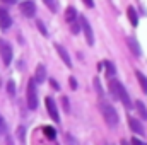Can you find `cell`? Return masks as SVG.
Listing matches in <instances>:
<instances>
[{"mask_svg":"<svg viewBox=\"0 0 147 145\" xmlns=\"http://www.w3.org/2000/svg\"><path fill=\"white\" fill-rule=\"evenodd\" d=\"M75 17H77V10L74 7H67V10H65V21L72 22V21H75Z\"/></svg>","mask_w":147,"mask_h":145,"instance_id":"15","label":"cell"},{"mask_svg":"<svg viewBox=\"0 0 147 145\" xmlns=\"http://www.w3.org/2000/svg\"><path fill=\"white\" fill-rule=\"evenodd\" d=\"M3 2H7V3H16V0H3Z\"/></svg>","mask_w":147,"mask_h":145,"instance_id":"32","label":"cell"},{"mask_svg":"<svg viewBox=\"0 0 147 145\" xmlns=\"http://www.w3.org/2000/svg\"><path fill=\"white\" fill-rule=\"evenodd\" d=\"M45 80H46V67L39 63L36 67V72H34V82L36 84H43Z\"/></svg>","mask_w":147,"mask_h":145,"instance_id":"11","label":"cell"},{"mask_svg":"<svg viewBox=\"0 0 147 145\" xmlns=\"http://www.w3.org/2000/svg\"><path fill=\"white\" fill-rule=\"evenodd\" d=\"M128 126L132 128V132H135L139 135H144V126L137 118H128Z\"/></svg>","mask_w":147,"mask_h":145,"instance_id":"12","label":"cell"},{"mask_svg":"<svg viewBox=\"0 0 147 145\" xmlns=\"http://www.w3.org/2000/svg\"><path fill=\"white\" fill-rule=\"evenodd\" d=\"M5 132V121H3V118L0 116V133H3Z\"/></svg>","mask_w":147,"mask_h":145,"instance_id":"27","label":"cell"},{"mask_svg":"<svg viewBox=\"0 0 147 145\" xmlns=\"http://www.w3.org/2000/svg\"><path fill=\"white\" fill-rule=\"evenodd\" d=\"M80 29L84 31V36H86L87 44H89V46H92V44H94V33H92V28H91L89 21H87L84 15L80 17Z\"/></svg>","mask_w":147,"mask_h":145,"instance_id":"4","label":"cell"},{"mask_svg":"<svg viewBox=\"0 0 147 145\" xmlns=\"http://www.w3.org/2000/svg\"><path fill=\"white\" fill-rule=\"evenodd\" d=\"M55 50H57L58 56L62 58V62L65 63V67H67V68H72V60H70V56H69L67 50H65L63 46H60V44H55Z\"/></svg>","mask_w":147,"mask_h":145,"instance_id":"9","label":"cell"},{"mask_svg":"<svg viewBox=\"0 0 147 145\" xmlns=\"http://www.w3.org/2000/svg\"><path fill=\"white\" fill-rule=\"evenodd\" d=\"M110 92H111V96H113L115 99L121 101V103H123V106H125L127 109H132V101H130V96H128V92H127L125 85H123L120 80H116V79L110 80Z\"/></svg>","mask_w":147,"mask_h":145,"instance_id":"2","label":"cell"},{"mask_svg":"<svg viewBox=\"0 0 147 145\" xmlns=\"http://www.w3.org/2000/svg\"><path fill=\"white\" fill-rule=\"evenodd\" d=\"M121 145H132V144H128V140H125V138H123V140H121Z\"/></svg>","mask_w":147,"mask_h":145,"instance_id":"31","label":"cell"},{"mask_svg":"<svg viewBox=\"0 0 147 145\" xmlns=\"http://www.w3.org/2000/svg\"><path fill=\"white\" fill-rule=\"evenodd\" d=\"M103 68L106 70V75H108V77H113V75L116 73V68H115V65H113L111 62H108V60H106V62H103Z\"/></svg>","mask_w":147,"mask_h":145,"instance_id":"16","label":"cell"},{"mask_svg":"<svg viewBox=\"0 0 147 145\" xmlns=\"http://www.w3.org/2000/svg\"><path fill=\"white\" fill-rule=\"evenodd\" d=\"M36 26H38V29H39V33H41L43 36H46V34H48V31H46V28L43 26V22H41V21H38Z\"/></svg>","mask_w":147,"mask_h":145,"instance_id":"24","label":"cell"},{"mask_svg":"<svg viewBox=\"0 0 147 145\" xmlns=\"http://www.w3.org/2000/svg\"><path fill=\"white\" fill-rule=\"evenodd\" d=\"M99 111H101V114H103V118H105V121H106L108 126L115 128V126L118 125V121H120L118 113L115 111V108L111 106V103L105 97V96L99 97Z\"/></svg>","mask_w":147,"mask_h":145,"instance_id":"1","label":"cell"},{"mask_svg":"<svg viewBox=\"0 0 147 145\" xmlns=\"http://www.w3.org/2000/svg\"><path fill=\"white\" fill-rule=\"evenodd\" d=\"M127 15H128V21H130V24L135 28V26L139 24V15H137V10H135L134 7H128V9H127Z\"/></svg>","mask_w":147,"mask_h":145,"instance_id":"13","label":"cell"},{"mask_svg":"<svg viewBox=\"0 0 147 145\" xmlns=\"http://www.w3.org/2000/svg\"><path fill=\"white\" fill-rule=\"evenodd\" d=\"M82 2H84L89 9H92V7H94V0H82Z\"/></svg>","mask_w":147,"mask_h":145,"instance_id":"28","label":"cell"},{"mask_svg":"<svg viewBox=\"0 0 147 145\" xmlns=\"http://www.w3.org/2000/svg\"><path fill=\"white\" fill-rule=\"evenodd\" d=\"M7 92H9L10 97L16 94V84H14V80H9V82H7Z\"/></svg>","mask_w":147,"mask_h":145,"instance_id":"19","label":"cell"},{"mask_svg":"<svg viewBox=\"0 0 147 145\" xmlns=\"http://www.w3.org/2000/svg\"><path fill=\"white\" fill-rule=\"evenodd\" d=\"M127 44H128V48H130V51L134 53V56H140L142 55V50H140V44H139V41L135 39L134 36H130V38H127Z\"/></svg>","mask_w":147,"mask_h":145,"instance_id":"10","label":"cell"},{"mask_svg":"<svg viewBox=\"0 0 147 145\" xmlns=\"http://www.w3.org/2000/svg\"><path fill=\"white\" fill-rule=\"evenodd\" d=\"M69 80H70V87H72V89H77V80H75L74 77H70Z\"/></svg>","mask_w":147,"mask_h":145,"instance_id":"29","label":"cell"},{"mask_svg":"<svg viewBox=\"0 0 147 145\" xmlns=\"http://www.w3.org/2000/svg\"><path fill=\"white\" fill-rule=\"evenodd\" d=\"M12 26V17H10V14L3 9V7H0V29H9Z\"/></svg>","mask_w":147,"mask_h":145,"instance_id":"8","label":"cell"},{"mask_svg":"<svg viewBox=\"0 0 147 145\" xmlns=\"http://www.w3.org/2000/svg\"><path fill=\"white\" fill-rule=\"evenodd\" d=\"M43 132H45V135H46L50 140H55V135H57V133H55V130H53L51 126H45Z\"/></svg>","mask_w":147,"mask_h":145,"instance_id":"18","label":"cell"},{"mask_svg":"<svg viewBox=\"0 0 147 145\" xmlns=\"http://www.w3.org/2000/svg\"><path fill=\"white\" fill-rule=\"evenodd\" d=\"M62 104H63V111L65 113H70V103L67 97H62Z\"/></svg>","mask_w":147,"mask_h":145,"instance_id":"22","label":"cell"},{"mask_svg":"<svg viewBox=\"0 0 147 145\" xmlns=\"http://www.w3.org/2000/svg\"><path fill=\"white\" fill-rule=\"evenodd\" d=\"M50 84H51V87H53V89H58V84H57L55 80H50Z\"/></svg>","mask_w":147,"mask_h":145,"instance_id":"30","label":"cell"},{"mask_svg":"<svg viewBox=\"0 0 147 145\" xmlns=\"http://www.w3.org/2000/svg\"><path fill=\"white\" fill-rule=\"evenodd\" d=\"M130 144H132V145H147L146 142H142V140H140V138H137V137H134V138L130 140Z\"/></svg>","mask_w":147,"mask_h":145,"instance_id":"26","label":"cell"},{"mask_svg":"<svg viewBox=\"0 0 147 145\" xmlns=\"http://www.w3.org/2000/svg\"><path fill=\"white\" fill-rule=\"evenodd\" d=\"M70 24H72V26H70V31H72L74 34H79V31H80V26H79L75 21H72Z\"/></svg>","mask_w":147,"mask_h":145,"instance_id":"23","label":"cell"},{"mask_svg":"<svg viewBox=\"0 0 147 145\" xmlns=\"http://www.w3.org/2000/svg\"><path fill=\"white\" fill-rule=\"evenodd\" d=\"M28 108L33 109V111L38 108V91L34 79H31L28 82Z\"/></svg>","mask_w":147,"mask_h":145,"instance_id":"3","label":"cell"},{"mask_svg":"<svg viewBox=\"0 0 147 145\" xmlns=\"http://www.w3.org/2000/svg\"><path fill=\"white\" fill-rule=\"evenodd\" d=\"M17 137H19L21 142H24V126H19L17 128Z\"/></svg>","mask_w":147,"mask_h":145,"instance_id":"25","label":"cell"},{"mask_svg":"<svg viewBox=\"0 0 147 145\" xmlns=\"http://www.w3.org/2000/svg\"><path fill=\"white\" fill-rule=\"evenodd\" d=\"M135 106H137L139 114L142 116V119H147V109H146V106L142 104V101H137V103H135Z\"/></svg>","mask_w":147,"mask_h":145,"instance_id":"17","label":"cell"},{"mask_svg":"<svg viewBox=\"0 0 147 145\" xmlns=\"http://www.w3.org/2000/svg\"><path fill=\"white\" fill-rule=\"evenodd\" d=\"M0 56H2V62L5 65H10V62H12V46L3 39H0Z\"/></svg>","mask_w":147,"mask_h":145,"instance_id":"5","label":"cell"},{"mask_svg":"<svg viewBox=\"0 0 147 145\" xmlns=\"http://www.w3.org/2000/svg\"><path fill=\"white\" fill-rule=\"evenodd\" d=\"M46 109H48V114L53 121H60V114H58V108H57V103L53 97H46Z\"/></svg>","mask_w":147,"mask_h":145,"instance_id":"7","label":"cell"},{"mask_svg":"<svg viewBox=\"0 0 147 145\" xmlns=\"http://www.w3.org/2000/svg\"><path fill=\"white\" fill-rule=\"evenodd\" d=\"M135 77H137V80H139V84H140L142 91H144V92L147 94V77H146V75H144L142 72H139V70L135 72Z\"/></svg>","mask_w":147,"mask_h":145,"instance_id":"14","label":"cell"},{"mask_svg":"<svg viewBox=\"0 0 147 145\" xmlns=\"http://www.w3.org/2000/svg\"><path fill=\"white\" fill-rule=\"evenodd\" d=\"M45 3H46V7L51 10V12H57V2L55 0H43Z\"/></svg>","mask_w":147,"mask_h":145,"instance_id":"20","label":"cell"},{"mask_svg":"<svg viewBox=\"0 0 147 145\" xmlns=\"http://www.w3.org/2000/svg\"><path fill=\"white\" fill-rule=\"evenodd\" d=\"M19 10L22 12V15H26V17H33V15L36 14V5H34L33 0H24V2L19 3Z\"/></svg>","mask_w":147,"mask_h":145,"instance_id":"6","label":"cell"},{"mask_svg":"<svg viewBox=\"0 0 147 145\" xmlns=\"http://www.w3.org/2000/svg\"><path fill=\"white\" fill-rule=\"evenodd\" d=\"M94 87H96V91H98L99 97H101V96H105V91H103V87H101V84H99V79H94Z\"/></svg>","mask_w":147,"mask_h":145,"instance_id":"21","label":"cell"}]
</instances>
